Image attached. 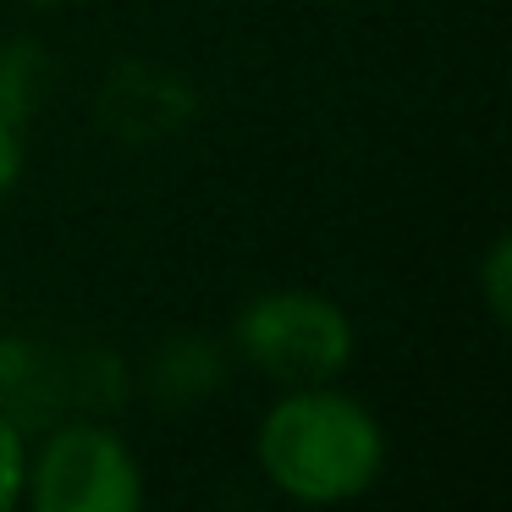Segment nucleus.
<instances>
[{
    "label": "nucleus",
    "instance_id": "f257e3e1",
    "mask_svg": "<svg viewBox=\"0 0 512 512\" xmlns=\"http://www.w3.org/2000/svg\"><path fill=\"white\" fill-rule=\"evenodd\" d=\"M386 424L364 397L336 380L276 386L254 430V463L265 485L292 507H347L386 474Z\"/></svg>",
    "mask_w": 512,
    "mask_h": 512
},
{
    "label": "nucleus",
    "instance_id": "f03ea898",
    "mask_svg": "<svg viewBox=\"0 0 512 512\" xmlns=\"http://www.w3.org/2000/svg\"><path fill=\"white\" fill-rule=\"evenodd\" d=\"M232 353L270 386L342 380L358 358V325L320 287H259L232 314Z\"/></svg>",
    "mask_w": 512,
    "mask_h": 512
},
{
    "label": "nucleus",
    "instance_id": "7ed1b4c3",
    "mask_svg": "<svg viewBox=\"0 0 512 512\" xmlns=\"http://www.w3.org/2000/svg\"><path fill=\"white\" fill-rule=\"evenodd\" d=\"M23 501L34 512H138L149 479L133 441L100 419H56L45 441L28 446Z\"/></svg>",
    "mask_w": 512,
    "mask_h": 512
},
{
    "label": "nucleus",
    "instance_id": "20e7f679",
    "mask_svg": "<svg viewBox=\"0 0 512 512\" xmlns=\"http://www.w3.org/2000/svg\"><path fill=\"white\" fill-rule=\"evenodd\" d=\"M193 89L171 67H111L100 94V122L122 138H166L188 127L193 116Z\"/></svg>",
    "mask_w": 512,
    "mask_h": 512
},
{
    "label": "nucleus",
    "instance_id": "39448f33",
    "mask_svg": "<svg viewBox=\"0 0 512 512\" xmlns=\"http://www.w3.org/2000/svg\"><path fill=\"white\" fill-rule=\"evenodd\" d=\"M221 380H226L221 347L199 342V336H182V342L160 347V358H155V391H166V397H177V402L210 397Z\"/></svg>",
    "mask_w": 512,
    "mask_h": 512
},
{
    "label": "nucleus",
    "instance_id": "423d86ee",
    "mask_svg": "<svg viewBox=\"0 0 512 512\" xmlns=\"http://www.w3.org/2000/svg\"><path fill=\"white\" fill-rule=\"evenodd\" d=\"M45 83H50V56L34 39L0 45V116L28 122L39 111V100H45Z\"/></svg>",
    "mask_w": 512,
    "mask_h": 512
},
{
    "label": "nucleus",
    "instance_id": "0eeeda50",
    "mask_svg": "<svg viewBox=\"0 0 512 512\" xmlns=\"http://www.w3.org/2000/svg\"><path fill=\"white\" fill-rule=\"evenodd\" d=\"M474 287H479V303H485L490 325H507L512 320V237L496 232L479 254V270H474Z\"/></svg>",
    "mask_w": 512,
    "mask_h": 512
},
{
    "label": "nucleus",
    "instance_id": "6e6552de",
    "mask_svg": "<svg viewBox=\"0 0 512 512\" xmlns=\"http://www.w3.org/2000/svg\"><path fill=\"white\" fill-rule=\"evenodd\" d=\"M23 485H28V430L0 402V512L23 507Z\"/></svg>",
    "mask_w": 512,
    "mask_h": 512
},
{
    "label": "nucleus",
    "instance_id": "1a4fd4ad",
    "mask_svg": "<svg viewBox=\"0 0 512 512\" xmlns=\"http://www.w3.org/2000/svg\"><path fill=\"white\" fill-rule=\"evenodd\" d=\"M28 177V144H23V122L0 116V204L12 199Z\"/></svg>",
    "mask_w": 512,
    "mask_h": 512
},
{
    "label": "nucleus",
    "instance_id": "9d476101",
    "mask_svg": "<svg viewBox=\"0 0 512 512\" xmlns=\"http://www.w3.org/2000/svg\"><path fill=\"white\" fill-rule=\"evenodd\" d=\"M28 6H39V12H50V6H61V0H28Z\"/></svg>",
    "mask_w": 512,
    "mask_h": 512
},
{
    "label": "nucleus",
    "instance_id": "9b49d317",
    "mask_svg": "<svg viewBox=\"0 0 512 512\" xmlns=\"http://www.w3.org/2000/svg\"><path fill=\"white\" fill-rule=\"evenodd\" d=\"M0 320H6V292H0Z\"/></svg>",
    "mask_w": 512,
    "mask_h": 512
}]
</instances>
